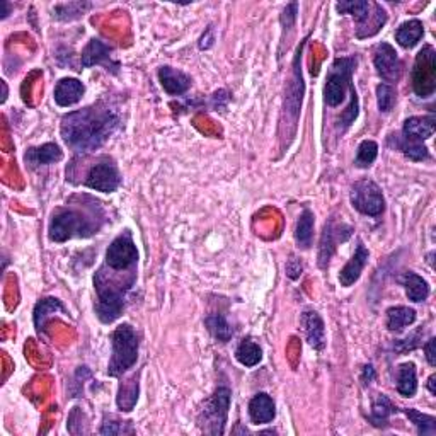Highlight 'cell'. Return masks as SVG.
I'll list each match as a JSON object with an SVG mask.
<instances>
[{
	"instance_id": "cell-8",
	"label": "cell",
	"mask_w": 436,
	"mask_h": 436,
	"mask_svg": "<svg viewBox=\"0 0 436 436\" xmlns=\"http://www.w3.org/2000/svg\"><path fill=\"white\" fill-rule=\"evenodd\" d=\"M139 262V251L133 242L130 230H124L109 244L104 264L116 271H135Z\"/></svg>"
},
{
	"instance_id": "cell-2",
	"label": "cell",
	"mask_w": 436,
	"mask_h": 436,
	"mask_svg": "<svg viewBox=\"0 0 436 436\" xmlns=\"http://www.w3.org/2000/svg\"><path fill=\"white\" fill-rule=\"evenodd\" d=\"M106 266V264H104ZM108 268V266H106ZM111 273H106V269L101 268L94 276V286L98 292V302H96V314L99 321L104 324H111L121 316L127 302V292L132 288L136 280V274L133 276H118L123 271L108 268ZM130 273V271H124Z\"/></svg>"
},
{
	"instance_id": "cell-28",
	"label": "cell",
	"mask_w": 436,
	"mask_h": 436,
	"mask_svg": "<svg viewBox=\"0 0 436 436\" xmlns=\"http://www.w3.org/2000/svg\"><path fill=\"white\" fill-rule=\"evenodd\" d=\"M418 390V378H416L414 363H402L397 373V392L402 397H414Z\"/></svg>"
},
{
	"instance_id": "cell-20",
	"label": "cell",
	"mask_w": 436,
	"mask_h": 436,
	"mask_svg": "<svg viewBox=\"0 0 436 436\" xmlns=\"http://www.w3.org/2000/svg\"><path fill=\"white\" fill-rule=\"evenodd\" d=\"M276 416L273 399L268 394H256L249 402V418L254 425H268Z\"/></svg>"
},
{
	"instance_id": "cell-7",
	"label": "cell",
	"mask_w": 436,
	"mask_h": 436,
	"mask_svg": "<svg viewBox=\"0 0 436 436\" xmlns=\"http://www.w3.org/2000/svg\"><path fill=\"white\" fill-rule=\"evenodd\" d=\"M413 89L416 96L426 99L436 91V50L431 44L423 46L416 55L413 68Z\"/></svg>"
},
{
	"instance_id": "cell-6",
	"label": "cell",
	"mask_w": 436,
	"mask_h": 436,
	"mask_svg": "<svg viewBox=\"0 0 436 436\" xmlns=\"http://www.w3.org/2000/svg\"><path fill=\"white\" fill-rule=\"evenodd\" d=\"M357 58L346 56V58H336L329 68V74L326 79L324 99L331 108H336L346 98V92L350 91L351 77H353Z\"/></svg>"
},
{
	"instance_id": "cell-31",
	"label": "cell",
	"mask_w": 436,
	"mask_h": 436,
	"mask_svg": "<svg viewBox=\"0 0 436 436\" xmlns=\"http://www.w3.org/2000/svg\"><path fill=\"white\" fill-rule=\"evenodd\" d=\"M236 358L241 365L252 368V366L259 365V361L262 360V351L259 345H256L251 339H244V341H241V345L237 346Z\"/></svg>"
},
{
	"instance_id": "cell-33",
	"label": "cell",
	"mask_w": 436,
	"mask_h": 436,
	"mask_svg": "<svg viewBox=\"0 0 436 436\" xmlns=\"http://www.w3.org/2000/svg\"><path fill=\"white\" fill-rule=\"evenodd\" d=\"M402 413L409 418V421L413 423L418 430V435L421 436H435L436 435V418L435 416H428L419 413L416 409H402Z\"/></svg>"
},
{
	"instance_id": "cell-22",
	"label": "cell",
	"mask_w": 436,
	"mask_h": 436,
	"mask_svg": "<svg viewBox=\"0 0 436 436\" xmlns=\"http://www.w3.org/2000/svg\"><path fill=\"white\" fill-rule=\"evenodd\" d=\"M139 392H140V385H139V375H133V377L127 378L124 382L120 383V390H118V397H116V404H118L120 411L123 413H130L133 411V407L136 406V401H139Z\"/></svg>"
},
{
	"instance_id": "cell-41",
	"label": "cell",
	"mask_w": 436,
	"mask_h": 436,
	"mask_svg": "<svg viewBox=\"0 0 436 436\" xmlns=\"http://www.w3.org/2000/svg\"><path fill=\"white\" fill-rule=\"evenodd\" d=\"M302 269H304V266H302V261L298 259V257L292 256L288 262H286V274H288V278H292V280L300 278Z\"/></svg>"
},
{
	"instance_id": "cell-39",
	"label": "cell",
	"mask_w": 436,
	"mask_h": 436,
	"mask_svg": "<svg viewBox=\"0 0 436 436\" xmlns=\"http://www.w3.org/2000/svg\"><path fill=\"white\" fill-rule=\"evenodd\" d=\"M350 94H351V104L348 106V109L342 113L338 123V127L341 128V132H345L351 123H354V120H357V116H358V94L353 84L350 86Z\"/></svg>"
},
{
	"instance_id": "cell-21",
	"label": "cell",
	"mask_w": 436,
	"mask_h": 436,
	"mask_svg": "<svg viewBox=\"0 0 436 436\" xmlns=\"http://www.w3.org/2000/svg\"><path fill=\"white\" fill-rule=\"evenodd\" d=\"M436 130V123H435V116H413V118H407L404 121L402 127V135L411 136V139L416 140H428L433 136V133Z\"/></svg>"
},
{
	"instance_id": "cell-9",
	"label": "cell",
	"mask_w": 436,
	"mask_h": 436,
	"mask_svg": "<svg viewBox=\"0 0 436 436\" xmlns=\"http://www.w3.org/2000/svg\"><path fill=\"white\" fill-rule=\"evenodd\" d=\"M350 200L353 208H357L363 215L377 217L385 210V200H383L382 189L378 188L377 183L370 179L357 181L351 186Z\"/></svg>"
},
{
	"instance_id": "cell-13",
	"label": "cell",
	"mask_w": 436,
	"mask_h": 436,
	"mask_svg": "<svg viewBox=\"0 0 436 436\" xmlns=\"http://www.w3.org/2000/svg\"><path fill=\"white\" fill-rule=\"evenodd\" d=\"M305 41L300 44L298 48L297 56H295L293 62V75L292 80L286 86L285 92V113H288L292 116L293 121H297L298 115H300L302 108V98H304V79H302V70H300V60H302V48H304Z\"/></svg>"
},
{
	"instance_id": "cell-14",
	"label": "cell",
	"mask_w": 436,
	"mask_h": 436,
	"mask_svg": "<svg viewBox=\"0 0 436 436\" xmlns=\"http://www.w3.org/2000/svg\"><path fill=\"white\" fill-rule=\"evenodd\" d=\"M94 65H104L108 67V70L111 68L113 72L118 68V63L111 62V48L98 38H92L82 51V67L91 68Z\"/></svg>"
},
{
	"instance_id": "cell-17",
	"label": "cell",
	"mask_w": 436,
	"mask_h": 436,
	"mask_svg": "<svg viewBox=\"0 0 436 436\" xmlns=\"http://www.w3.org/2000/svg\"><path fill=\"white\" fill-rule=\"evenodd\" d=\"M63 159V152L56 143H44L41 147H31L24 153V162L30 169H38L43 165L60 162Z\"/></svg>"
},
{
	"instance_id": "cell-25",
	"label": "cell",
	"mask_w": 436,
	"mask_h": 436,
	"mask_svg": "<svg viewBox=\"0 0 436 436\" xmlns=\"http://www.w3.org/2000/svg\"><path fill=\"white\" fill-rule=\"evenodd\" d=\"M423 34H425L423 23L418 19H411V21H406L399 26V30L395 31V39L402 48H413L419 43Z\"/></svg>"
},
{
	"instance_id": "cell-11",
	"label": "cell",
	"mask_w": 436,
	"mask_h": 436,
	"mask_svg": "<svg viewBox=\"0 0 436 436\" xmlns=\"http://www.w3.org/2000/svg\"><path fill=\"white\" fill-rule=\"evenodd\" d=\"M353 227L346 224H336V222L331 218L329 222L324 225L321 237V245H319V266L321 268H327L329 259L333 257V254L336 252L338 244L346 242L353 236Z\"/></svg>"
},
{
	"instance_id": "cell-1",
	"label": "cell",
	"mask_w": 436,
	"mask_h": 436,
	"mask_svg": "<svg viewBox=\"0 0 436 436\" xmlns=\"http://www.w3.org/2000/svg\"><path fill=\"white\" fill-rule=\"evenodd\" d=\"M118 124L120 118L115 109L99 103L63 116L60 133L72 150L86 155L103 147Z\"/></svg>"
},
{
	"instance_id": "cell-12",
	"label": "cell",
	"mask_w": 436,
	"mask_h": 436,
	"mask_svg": "<svg viewBox=\"0 0 436 436\" xmlns=\"http://www.w3.org/2000/svg\"><path fill=\"white\" fill-rule=\"evenodd\" d=\"M373 65L377 74L385 80V84L397 82L402 75V62L397 51L389 43H380L373 50Z\"/></svg>"
},
{
	"instance_id": "cell-26",
	"label": "cell",
	"mask_w": 436,
	"mask_h": 436,
	"mask_svg": "<svg viewBox=\"0 0 436 436\" xmlns=\"http://www.w3.org/2000/svg\"><path fill=\"white\" fill-rule=\"evenodd\" d=\"M416 310L409 307H390L387 310V329L392 333H401L407 326L414 324Z\"/></svg>"
},
{
	"instance_id": "cell-47",
	"label": "cell",
	"mask_w": 436,
	"mask_h": 436,
	"mask_svg": "<svg viewBox=\"0 0 436 436\" xmlns=\"http://www.w3.org/2000/svg\"><path fill=\"white\" fill-rule=\"evenodd\" d=\"M2 87H4V98H2V103H6L7 99V84L2 82Z\"/></svg>"
},
{
	"instance_id": "cell-19",
	"label": "cell",
	"mask_w": 436,
	"mask_h": 436,
	"mask_svg": "<svg viewBox=\"0 0 436 436\" xmlns=\"http://www.w3.org/2000/svg\"><path fill=\"white\" fill-rule=\"evenodd\" d=\"M86 87L77 79H62L55 87V103L62 108L74 106L82 99Z\"/></svg>"
},
{
	"instance_id": "cell-27",
	"label": "cell",
	"mask_w": 436,
	"mask_h": 436,
	"mask_svg": "<svg viewBox=\"0 0 436 436\" xmlns=\"http://www.w3.org/2000/svg\"><path fill=\"white\" fill-rule=\"evenodd\" d=\"M404 286H406V293L409 297L411 302L419 304V302H425L430 297V285L425 278H421L416 273H406L404 274Z\"/></svg>"
},
{
	"instance_id": "cell-4",
	"label": "cell",
	"mask_w": 436,
	"mask_h": 436,
	"mask_svg": "<svg viewBox=\"0 0 436 436\" xmlns=\"http://www.w3.org/2000/svg\"><path fill=\"white\" fill-rule=\"evenodd\" d=\"M113 354L109 360V377H121L139 360V336L130 324H121L111 334Z\"/></svg>"
},
{
	"instance_id": "cell-34",
	"label": "cell",
	"mask_w": 436,
	"mask_h": 436,
	"mask_svg": "<svg viewBox=\"0 0 436 436\" xmlns=\"http://www.w3.org/2000/svg\"><path fill=\"white\" fill-rule=\"evenodd\" d=\"M371 4L366 0H351V2H338L336 9L339 14H350L357 19L358 26H361L370 18Z\"/></svg>"
},
{
	"instance_id": "cell-15",
	"label": "cell",
	"mask_w": 436,
	"mask_h": 436,
	"mask_svg": "<svg viewBox=\"0 0 436 436\" xmlns=\"http://www.w3.org/2000/svg\"><path fill=\"white\" fill-rule=\"evenodd\" d=\"M368 249L363 245V242H358V248L357 251H354L353 257H351V259L346 262L345 268L339 271V283H341V286L350 288L351 285H354L360 280L363 268H365L366 262H368Z\"/></svg>"
},
{
	"instance_id": "cell-29",
	"label": "cell",
	"mask_w": 436,
	"mask_h": 436,
	"mask_svg": "<svg viewBox=\"0 0 436 436\" xmlns=\"http://www.w3.org/2000/svg\"><path fill=\"white\" fill-rule=\"evenodd\" d=\"M373 14H370V18L366 19L361 26L357 27V38H370V36H375L378 31L382 30L383 24L387 23V12L382 9L380 4H373Z\"/></svg>"
},
{
	"instance_id": "cell-35",
	"label": "cell",
	"mask_w": 436,
	"mask_h": 436,
	"mask_svg": "<svg viewBox=\"0 0 436 436\" xmlns=\"http://www.w3.org/2000/svg\"><path fill=\"white\" fill-rule=\"evenodd\" d=\"M205 324H207L208 331L213 334V338H215L217 341L227 342L233 336V329L230 327L227 319L222 316V314H213V316L207 317Z\"/></svg>"
},
{
	"instance_id": "cell-3",
	"label": "cell",
	"mask_w": 436,
	"mask_h": 436,
	"mask_svg": "<svg viewBox=\"0 0 436 436\" xmlns=\"http://www.w3.org/2000/svg\"><path fill=\"white\" fill-rule=\"evenodd\" d=\"M98 205V203H96ZM91 210L86 208L82 212L80 208H58L50 220L48 237L53 242H65L74 237H91L101 227V218L98 207Z\"/></svg>"
},
{
	"instance_id": "cell-40",
	"label": "cell",
	"mask_w": 436,
	"mask_h": 436,
	"mask_svg": "<svg viewBox=\"0 0 436 436\" xmlns=\"http://www.w3.org/2000/svg\"><path fill=\"white\" fill-rule=\"evenodd\" d=\"M101 435H133L135 433V428L132 426L130 421H108V418H104L103 426L99 430Z\"/></svg>"
},
{
	"instance_id": "cell-32",
	"label": "cell",
	"mask_w": 436,
	"mask_h": 436,
	"mask_svg": "<svg viewBox=\"0 0 436 436\" xmlns=\"http://www.w3.org/2000/svg\"><path fill=\"white\" fill-rule=\"evenodd\" d=\"M56 310H65V307L62 305V302H60L58 298L48 297V298H43V300H39L38 304H36V307H34V326H36V331H38L39 334H41L44 331V319L50 316L51 312H56Z\"/></svg>"
},
{
	"instance_id": "cell-44",
	"label": "cell",
	"mask_w": 436,
	"mask_h": 436,
	"mask_svg": "<svg viewBox=\"0 0 436 436\" xmlns=\"http://www.w3.org/2000/svg\"><path fill=\"white\" fill-rule=\"evenodd\" d=\"M375 378V370H373V366L371 365H366L365 368H363V377H361V380H363V383H370L371 380H373Z\"/></svg>"
},
{
	"instance_id": "cell-46",
	"label": "cell",
	"mask_w": 436,
	"mask_h": 436,
	"mask_svg": "<svg viewBox=\"0 0 436 436\" xmlns=\"http://www.w3.org/2000/svg\"><path fill=\"white\" fill-rule=\"evenodd\" d=\"M0 7H2V12H0V14H2V19H6L7 15H9V4L7 2H0Z\"/></svg>"
},
{
	"instance_id": "cell-18",
	"label": "cell",
	"mask_w": 436,
	"mask_h": 436,
	"mask_svg": "<svg viewBox=\"0 0 436 436\" xmlns=\"http://www.w3.org/2000/svg\"><path fill=\"white\" fill-rule=\"evenodd\" d=\"M159 80L160 86L169 96H183L188 92L189 86H191V79L184 74V72L176 70L172 67H160L159 68Z\"/></svg>"
},
{
	"instance_id": "cell-24",
	"label": "cell",
	"mask_w": 436,
	"mask_h": 436,
	"mask_svg": "<svg viewBox=\"0 0 436 436\" xmlns=\"http://www.w3.org/2000/svg\"><path fill=\"white\" fill-rule=\"evenodd\" d=\"M399 411L401 409H397V406H395L387 395L380 394L377 399H375L373 404H371L370 423L377 428L387 426V421H389L390 416L399 413Z\"/></svg>"
},
{
	"instance_id": "cell-30",
	"label": "cell",
	"mask_w": 436,
	"mask_h": 436,
	"mask_svg": "<svg viewBox=\"0 0 436 436\" xmlns=\"http://www.w3.org/2000/svg\"><path fill=\"white\" fill-rule=\"evenodd\" d=\"M312 236H314V213L309 208L302 212L298 217L297 229H295V239H297L298 248L309 249L312 245Z\"/></svg>"
},
{
	"instance_id": "cell-42",
	"label": "cell",
	"mask_w": 436,
	"mask_h": 436,
	"mask_svg": "<svg viewBox=\"0 0 436 436\" xmlns=\"http://www.w3.org/2000/svg\"><path fill=\"white\" fill-rule=\"evenodd\" d=\"M297 9H298L297 4H290V6L285 9L283 15H281V23H283L285 27L293 26L295 19H297Z\"/></svg>"
},
{
	"instance_id": "cell-36",
	"label": "cell",
	"mask_w": 436,
	"mask_h": 436,
	"mask_svg": "<svg viewBox=\"0 0 436 436\" xmlns=\"http://www.w3.org/2000/svg\"><path fill=\"white\" fill-rule=\"evenodd\" d=\"M92 7V4L89 2H70V4H62V6H56L53 11V18L58 21H74V19L82 18Z\"/></svg>"
},
{
	"instance_id": "cell-23",
	"label": "cell",
	"mask_w": 436,
	"mask_h": 436,
	"mask_svg": "<svg viewBox=\"0 0 436 436\" xmlns=\"http://www.w3.org/2000/svg\"><path fill=\"white\" fill-rule=\"evenodd\" d=\"M392 139L395 140L394 147H397L407 159L416 160V162L430 159V152H428L426 145H423L421 140L411 139V136L406 135H392Z\"/></svg>"
},
{
	"instance_id": "cell-43",
	"label": "cell",
	"mask_w": 436,
	"mask_h": 436,
	"mask_svg": "<svg viewBox=\"0 0 436 436\" xmlns=\"http://www.w3.org/2000/svg\"><path fill=\"white\" fill-rule=\"evenodd\" d=\"M435 346H436V339L431 338L430 341L425 345V353H426V360L428 363H430L431 366H436V351H435Z\"/></svg>"
},
{
	"instance_id": "cell-5",
	"label": "cell",
	"mask_w": 436,
	"mask_h": 436,
	"mask_svg": "<svg viewBox=\"0 0 436 436\" xmlns=\"http://www.w3.org/2000/svg\"><path fill=\"white\" fill-rule=\"evenodd\" d=\"M230 397H232L230 389H227V387H218L212 397L205 402L203 409L200 411V416H198V426L201 428L203 433H225V423H227L230 409Z\"/></svg>"
},
{
	"instance_id": "cell-38",
	"label": "cell",
	"mask_w": 436,
	"mask_h": 436,
	"mask_svg": "<svg viewBox=\"0 0 436 436\" xmlns=\"http://www.w3.org/2000/svg\"><path fill=\"white\" fill-rule=\"evenodd\" d=\"M395 89L390 84H380L377 87V103H378V111L380 113H390L395 104Z\"/></svg>"
},
{
	"instance_id": "cell-10",
	"label": "cell",
	"mask_w": 436,
	"mask_h": 436,
	"mask_svg": "<svg viewBox=\"0 0 436 436\" xmlns=\"http://www.w3.org/2000/svg\"><path fill=\"white\" fill-rule=\"evenodd\" d=\"M87 188L101 193H115L121 186V174L118 165L113 160L103 159L98 164L92 165L86 177Z\"/></svg>"
},
{
	"instance_id": "cell-16",
	"label": "cell",
	"mask_w": 436,
	"mask_h": 436,
	"mask_svg": "<svg viewBox=\"0 0 436 436\" xmlns=\"http://www.w3.org/2000/svg\"><path fill=\"white\" fill-rule=\"evenodd\" d=\"M302 327L309 345L314 350L322 351L326 346V327L322 317L319 316L316 310H305L302 314Z\"/></svg>"
},
{
	"instance_id": "cell-45",
	"label": "cell",
	"mask_w": 436,
	"mask_h": 436,
	"mask_svg": "<svg viewBox=\"0 0 436 436\" xmlns=\"http://www.w3.org/2000/svg\"><path fill=\"white\" fill-rule=\"evenodd\" d=\"M435 380H436V375H431L430 378H428V389H430L431 394H436V387H435Z\"/></svg>"
},
{
	"instance_id": "cell-37",
	"label": "cell",
	"mask_w": 436,
	"mask_h": 436,
	"mask_svg": "<svg viewBox=\"0 0 436 436\" xmlns=\"http://www.w3.org/2000/svg\"><path fill=\"white\" fill-rule=\"evenodd\" d=\"M378 155V145L373 140H365L358 147L357 159H354V167L358 169H366L375 162Z\"/></svg>"
}]
</instances>
